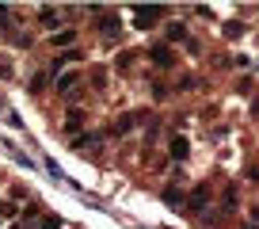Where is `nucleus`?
<instances>
[{
	"instance_id": "nucleus-10",
	"label": "nucleus",
	"mask_w": 259,
	"mask_h": 229,
	"mask_svg": "<svg viewBox=\"0 0 259 229\" xmlns=\"http://www.w3.org/2000/svg\"><path fill=\"white\" fill-rule=\"evenodd\" d=\"M42 23H46L50 31H54V27L61 23V19H57V12H54V8H42Z\"/></svg>"
},
{
	"instance_id": "nucleus-3",
	"label": "nucleus",
	"mask_w": 259,
	"mask_h": 229,
	"mask_svg": "<svg viewBox=\"0 0 259 229\" xmlns=\"http://www.w3.org/2000/svg\"><path fill=\"white\" fill-rule=\"evenodd\" d=\"M206 203H210V191H206V187H198L191 199H187V206H191V210H198V206L206 210Z\"/></svg>"
},
{
	"instance_id": "nucleus-2",
	"label": "nucleus",
	"mask_w": 259,
	"mask_h": 229,
	"mask_svg": "<svg viewBox=\"0 0 259 229\" xmlns=\"http://www.w3.org/2000/svg\"><path fill=\"white\" fill-rule=\"evenodd\" d=\"M149 54H153V61H156V65H160V69H168L171 61H176V54H171L168 46H153V50H149Z\"/></svg>"
},
{
	"instance_id": "nucleus-12",
	"label": "nucleus",
	"mask_w": 259,
	"mask_h": 229,
	"mask_svg": "<svg viewBox=\"0 0 259 229\" xmlns=\"http://www.w3.org/2000/svg\"><path fill=\"white\" fill-rule=\"evenodd\" d=\"M54 42H57V46H69V42H73V31H57Z\"/></svg>"
},
{
	"instance_id": "nucleus-5",
	"label": "nucleus",
	"mask_w": 259,
	"mask_h": 229,
	"mask_svg": "<svg viewBox=\"0 0 259 229\" xmlns=\"http://www.w3.org/2000/svg\"><path fill=\"white\" fill-rule=\"evenodd\" d=\"M84 126V111H69V119H65V130L69 134H76Z\"/></svg>"
},
{
	"instance_id": "nucleus-9",
	"label": "nucleus",
	"mask_w": 259,
	"mask_h": 229,
	"mask_svg": "<svg viewBox=\"0 0 259 229\" xmlns=\"http://www.w3.org/2000/svg\"><path fill=\"white\" fill-rule=\"evenodd\" d=\"M171 157H176V161L187 157V138H171Z\"/></svg>"
},
{
	"instance_id": "nucleus-6",
	"label": "nucleus",
	"mask_w": 259,
	"mask_h": 229,
	"mask_svg": "<svg viewBox=\"0 0 259 229\" xmlns=\"http://www.w3.org/2000/svg\"><path fill=\"white\" fill-rule=\"evenodd\" d=\"M99 31H103V34H118V16H114V12L103 16V19H99Z\"/></svg>"
},
{
	"instance_id": "nucleus-8",
	"label": "nucleus",
	"mask_w": 259,
	"mask_h": 229,
	"mask_svg": "<svg viewBox=\"0 0 259 229\" xmlns=\"http://www.w3.org/2000/svg\"><path fill=\"white\" fill-rule=\"evenodd\" d=\"M168 42H187V31H183V23H168Z\"/></svg>"
},
{
	"instance_id": "nucleus-1",
	"label": "nucleus",
	"mask_w": 259,
	"mask_h": 229,
	"mask_svg": "<svg viewBox=\"0 0 259 229\" xmlns=\"http://www.w3.org/2000/svg\"><path fill=\"white\" fill-rule=\"evenodd\" d=\"M134 19H138V27L145 31V27H153V23L164 19V8L160 4H138V8H134Z\"/></svg>"
},
{
	"instance_id": "nucleus-16",
	"label": "nucleus",
	"mask_w": 259,
	"mask_h": 229,
	"mask_svg": "<svg viewBox=\"0 0 259 229\" xmlns=\"http://www.w3.org/2000/svg\"><path fill=\"white\" fill-rule=\"evenodd\" d=\"M251 221H259V206H251Z\"/></svg>"
},
{
	"instance_id": "nucleus-11",
	"label": "nucleus",
	"mask_w": 259,
	"mask_h": 229,
	"mask_svg": "<svg viewBox=\"0 0 259 229\" xmlns=\"http://www.w3.org/2000/svg\"><path fill=\"white\" fill-rule=\"evenodd\" d=\"M164 203H168V206H183V195H179L176 187H168V191H164Z\"/></svg>"
},
{
	"instance_id": "nucleus-13",
	"label": "nucleus",
	"mask_w": 259,
	"mask_h": 229,
	"mask_svg": "<svg viewBox=\"0 0 259 229\" xmlns=\"http://www.w3.org/2000/svg\"><path fill=\"white\" fill-rule=\"evenodd\" d=\"M38 229H61V221H57L54 214H50V218H42V221H38Z\"/></svg>"
},
{
	"instance_id": "nucleus-17",
	"label": "nucleus",
	"mask_w": 259,
	"mask_h": 229,
	"mask_svg": "<svg viewBox=\"0 0 259 229\" xmlns=\"http://www.w3.org/2000/svg\"><path fill=\"white\" fill-rule=\"evenodd\" d=\"M251 180H259V164H255V168H251Z\"/></svg>"
},
{
	"instance_id": "nucleus-4",
	"label": "nucleus",
	"mask_w": 259,
	"mask_h": 229,
	"mask_svg": "<svg viewBox=\"0 0 259 229\" xmlns=\"http://www.w3.org/2000/svg\"><path fill=\"white\" fill-rule=\"evenodd\" d=\"M76 84H80V73H65L61 81H57V92H65V96H69V92H73Z\"/></svg>"
},
{
	"instance_id": "nucleus-14",
	"label": "nucleus",
	"mask_w": 259,
	"mask_h": 229,
	"mask_svg": "<svg viewBox=\"0 0 259 229\" xmlns=\"http://www.w3.org/2000/svg\"><path fill=\"white\" fill-rule=\"evenodd\" d=\"M225 34H229V39H240L244 27H240V23H229V27H225Z\"/></svg>"
},
{
	"instance_id": "nucleus-7",
	"label": "nucleus",
	"mask_w": 259,
	"mask_h": 229,
	"mask_svg": "<svg viewBox=\"0 0 259 229\" xmlns=\"http://www.w3.org/2000/svg\"><path fill=\"white\" fill-rule=\"evenodd\" d=\"M134 123H138V114H122L118 123H114V134H130V130H134Z\"/></svg>"
},
{
	"instance_id": "nucleus-18",
	"label": "nucleus",
	"mask_w": 259,
	"mask_h": 229,
	"mask_svg": "<svg viewBox=\"0 0 259 229\" xmlns=\"http://www.w3.org/2000/svg\"><path fill=\"white\" fill-rule=\"evenodd\" d=\"M244 229H259V225H244Z\"/></svg>"
},
{
	"instance_id": "nucleus-15",
	"label": "nucleus",
	"mask_w": 259,
	"mask_h": 229,
	"mask_svg": "<svg viewBox=\"0 0 259 229\" xmlns=\"http://www.w3.org/2000/svg\"><path fill=\"white\" fill-rule=\"evenodd\" d=\"M8 214H12V206H8V203H0V218H8Z\"/></svg>"
}]
</instances>
